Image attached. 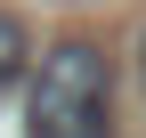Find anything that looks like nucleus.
Returning a JSON list of instances; mask_svg holds the SVG:
<instances>
[{
  "mask_svg": "<svg viewBox=\"0 0 146 138\" xmlns=\"http://www.w3.org/2000/svg\"><path fill=\"white\" fill-rule=\"evenodd\" d=\"M25 73H33V33H25V16L0 8V90H16Z\"/></svg>",
  "mask_w": 146,
  "mask_h": 138,
  "instance_id": "obj_2",
  "label": "nucleus"
},
{
  "mask_svg": "<svg viewBox=\"0 0 146 138\" xmlns=\"http://www.w3.org/2000/svg\"><path fill=\"white\" fill-rule=\"evenodd\" d=\"M25 122L33 138H114V65L98 41H57L33 57Z\"/></svg>",
  "mask_w": 146,
  "mask_h": 138,
  "instance_id": "obj_1",
  "label": "nucleus"
},
{
  "mask_svg": "<svg viewBox=\"0 0 146 138\" xmlns=\"http://www.w3.org/2000/svg\"><path fill=\"white\" fill-rule=\"evenodd\" d=\"M138 81H146V41H138Z\"/></svg>",
  "mask_w": 146,
  "mask_h": 138,
  "instance_id": "obj_3",
  "label": "nucleus"
}]
</instances>
